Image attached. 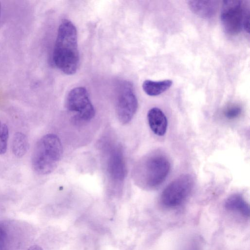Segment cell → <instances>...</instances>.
Returning <instances> with one entry per match:
<instances>
[{
    "label": "cell",
    "mask_w": 250,
    "mask_h": 250,
    "mask_svg": "<svg viewBox=\"0 0 250 250\" xmlns=\"http://www.w3.org/2000/svg\"><path fill=\"white\" fill-rule=\"evenodd\" d=\"M56 67L67 75H72L79 64L77 32L73 23L67 19L60 23L53 53Z\"/></svg>",
    "instance_id": "6da1fadb"
},
{
    "label": "cell",
    "mask_w": 250,
    "mask_h": 250,
    "mask_svg": "<svg viewBox=\"0 0 250 250\" xmlns=\"http://www.w3.org/2000/svg\"><path fill=\"white\" fill-rule=\"evenodd\" d=\"M62 153L60 138L54 134L44 135L37 142L32 153L33 170L39 175L51 173L57 167Z\"/></svg>",
    "instance_id": "7a4b0ae2"
},
{
    "label": "cell",
    "mask_w": 250,
    "mask_h": 250,
    "mask_svg": "<svg viewBox=\"0 0 250 250\" xmlns=\"http://www.w3.org/2000/svg\"><path fill=\"white\" fill-rule=\"evenodd\" d=\"M170 169V164L164 154L157 152L146 158L139 167V182L145 188H157L165 180Z\"/></svg>",
    "instance_id": "3957f363"
},
{
    "label": "cell",
    "mask_w": 250,
    "mask_h": 250,
    "mask_svg": "<svg viewBox=\"0 0 250 250\" xmlns=\"http://www.w3.org/2000/svg\"><path fill=\"white\" fill-rule=\"evenodd\" d=\"M193 178L189 175H183L168 184L160 196V203L167 208H177L182 205L190 194L193 187Z\"/></svg>",
    "instance_id": "277c9868"
},
{
    "label": "cell",
    "mask_w": 250,
    "mask_h": 250,
    "mask_svg": "<svg viewBox=\"0 0 250 250\" xmlns=\"http://www.w3.org/2000/svg\"><path fill=\"white\" fill-rule=\"evenodd\" d=\"M115 108L118 119L122 124L129 123L138 108V101L132 84L127 81H122L118 85Z\"/></svg>",
    "instance_id": "5b68a950"
},
{
    "label": "cell",
    "mask_w": 250,
    "mask_h": 250,
    "mask_svg": "<svg viewBox=\"0 0 250 250\" xmlns=\"http://www.w3.org/2000/svg\"><path fill=\"white\" fill-rule=\"evenodd\" d=\"M66 106L78 121L88 122L95 115V110L87 91L83 87H75L69 91L66 97Z\"/></svg>",
    "instance_id": "8992f818"
},
{
    "label": "cell",
    "mask_w": 250,
    "mask_h": 250,
    "mask_svg": "<svg viewBox=\"0 0 250 250\" xmlns=\"http://www.w3.org/2000/svg\"><path fill=\"white\" fill-rule=\"evenodd\" d=\"M240 0H225L222 4L220 19L225 31L229 35L239 33L243 27L245 5Z\"/></svg>",
    "instance_id": "52a82bcc"
},
{
    "label": "cell",
    "mask_w": 250,
    "mask_h": 250,
    "mask_svg": "<svg viewBox=\"0 0 250 250\" xmlns=\"http://www.w3.org/2000/svg\"><path fill=\"white\" fill-rule=\"evenodd\" d=\"M25 240V231L19 223L0 222V250H21Z\"/></svg>",
    "instance_id": "ba28073f"
},
{
    "label": "cell",
    "mask_w": 250,
    "mask_h": 250,
    "mask_svg": "<svg viewBox=\"0 0 250 250\" xmlns=\"http://www.w3.org/2000/svg\"><path fill=\"white\" fill-rule=\"evenodd\" d=\"M107 166L109 173L113 180L118 181L124 180L125 166L122 151L119 147H114L110 150Z\"/></svg>",
    "instance_id": "9c48e42d"
},
{
    "label": "cell",
    "mask_w": 250,
    "mask_h": 250,
    "mask_svg": "<svg viewBox=\"0 0 250 250\" xmlns=\"http://www.w3.org/2000/svg\"><path fill=\"white\" fill-rule=\"evenodd\" d=\"M190 10L203 19H211L216 14L219 1L214 0H191L188 1Z\"/></svg>",
    "instance_id": "30bf717a"
},
{
    "label": "cell",
    "mask_w": 250,
    "mask_h": 250,
    "mask_svg": "<svg viewBox=\"0 0 250 250\" xmlns=\"http://www.w3.org/2000/svg\"><path fill=\"white\" fill-rule=\"evenodd\" d=\"M147 117L152 132L159 136L165 135L167 130V121L163 112L157 107H153L148 111Z\"/></svg>",
    "instance_id": "8fae6325"
},
{
    "label": "cell",
    "mask_w": 250,
    "mask_h": 250,
    "mask_svg": "<svg viewBox=\"0 0 250 250\" xmlns=\"http://www.w3.org/2000/svg\"><path fill=\"white\" fill-rule=\"evenodd\" d=\"M226 209L245 217L250 216V207L243 197L238 194L229 196L225 202Z\"/></svg>",
    "instance_id": "7c38bea8"
},
{
    "label": "cell",
    "mask_w": 250,
    "mask_h": 250,
    "mask_svg": "<svg viewBox=\"0 0 250 250\" xmlns=\"http://www.w3.org/2000/svg\"><path fill=\"white\" fill-rule=\"evenodd\" d=\"M172 84L170 80L160 81L146 80L144 82L142 87L145 92L150 96L159 95L168 89Z\"/></svg>",
    "instance_id": "4fadbf2b"
},
{
    "label": "cell",
    "mask_w": 250,
    "mask_h": 250,
    "mask_svg": "<svg viewBox=\"0 0 250 250\" xmlns=\"http://www.w3.org/2000/svg\"><path fill=\"white\" fill-rule=\"evenodd\" d=\"M29 148V142L26 136L20 132L15 133L12 142V150L18 158L22 157Z\"/></svg>",
    "instance_id": "5bb4252c"
},
{
    "label": "cell",
    "mask_w": 250,
    "mask_h": 250,
    "mask_svg": "<svg viewBox=\"0 0 250 250\" xmlns=\"http://www.w3.org/2000/svg\"><path fill=\"white\" fill-rule=\"evenodd\" d=\"M9 130L7 125L0 121V154H4L7 150Z\"/></svg>",
    "instance_id": "9a60e30c"
},
{
    "label": "cell",
    "mask_w": 250,
    "mask_h": 250,
    "mask_svg": "<svg viewBox=\"0 0 250 250\" xmlns=\"http://www.w3.org/2000/svg\"><path fill=\"white\" fill-rule=\"evenodd\" d=\"M241 108L238 105H233L228 108L224 112L225 116L229 119H233L241 113Z\"/></svg>",
    "instance_id": "2e32d148"
},
{
    "label": "cell",
    "mask_w": 250,
    "mask_h": 250,
    "mask_svg": "<svg viewBox=\"0 0 250 250\" xmlns=\"http://www.w3.org/2000/svg\"><path fill=\"white\" fill-rule=\"evenodd\" d=\"M243 26L246 32H250V7L246 5L244 9Z\"/></svg>",
    "instance_id": "e0dca14e"
},
{
    "label": "cell",
    "mask_w": 250,
    "mask_h": 250,
    "mask_svg": "<svg viewBox=\"0 0 250 250\" xmlns=\"http://www.w3.org/2000/svg\"><path fill=\"white\" fill-rule=\"evenodd\" d=\"M27 250H43L42 248L38 245H33L29 247Z\"/></svg>",
    "instance_id": "ac0fdd59"
},
{
    "label": "cell",
    "mask_w": 250,
    "mask_h": 250,
    "mask_svg": "<svg viewBox=\"0 0 250 250\" xmlns=\"http://www.w3.org/2000/svg\"><path fill=\"white\" fill-rule=\"evenodd\" d=\"M1 7L0 3V16H1Z\"/></svg>",
    "instance_id": "d6986e66"
}]
</instances>
